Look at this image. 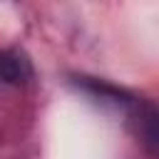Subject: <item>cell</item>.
Masks as SVG:
<instances>
[{"label":"cell","instance_id":"1","mask_svg":"<svg viewBox=\"0 0 159 159\" xmlns=\"http://www.w3.org/2000/svg\"><path fill=\"white\" fill-rule=\"evenodd\" d=\"M32 77L30 60L22 52L15 50H2L0 52V80L7 84H22Z\"/></svg>","mask_w":159,"mask_h":159}]
</instances>
